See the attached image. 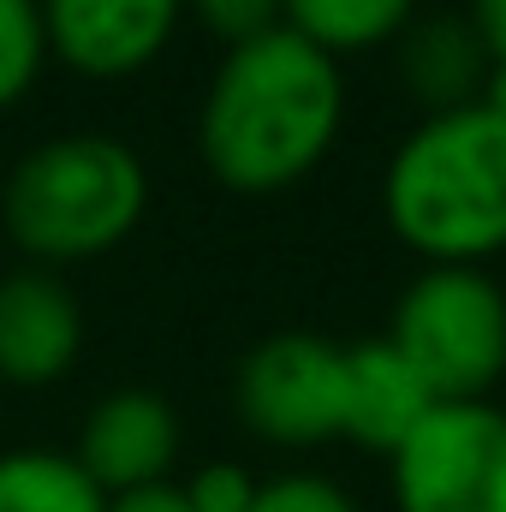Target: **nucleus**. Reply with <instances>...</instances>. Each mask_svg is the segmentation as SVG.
<instances>
[{
	"label": "nucleus",
	"mask_w": 506,
	"mask_h": 512,
	"mask_svg": "<svg viewBox=\"0 0 506 512\" xmlns=\"http://www.w3.org/2000/svg\"><path fill=\"white\" fill-rule=\"evenodd\" d=\"M471 30L489 48V66H506V0H471Z\"/></svg>",
	"instance_id": "nucleus-18"
},
{
	"label": "nucleus",
	"mask_w": 506,
	"mask_h": 512,
	"mask_svg": "<svg viewBox=\"0 0 506 512\" xmlns=\"http://www.w3.org/2000/svg\"><path fill=\"white\" fill-rule=\"evenodd\" d=\"M387 471L399 512H506V411L489 399L435 405Z\"/></svg>",
	"instance_id": "nucleus-5"
},
{
	"label": "nucleus",
	"mask_w": 506,
	"mask_h": 512,
	"mask_svg": "<svg viewBox=\"0 0 506 512\" xmlns=\"http://www.w3.org/2000/svg\"><path fill=\"white\" fill-rule=\"evenodd\" d=\"M42 66H48L42 0H0V114L30 96Z\"/></svg>",
	"instance_id": "nucleus-14"
},
{
	"label": "nucleus",
	"mask_w": 506,
	"mask_h": 512,
	"mask_svg": "<svg viewBox=\"0 0 506 512\" xmlns=\"http://www.w3.org/2000/svg\"><path fill=\"white\" fill-rule=\"evenodd\" d=\"M489 48L465 12H417L399 36V78L423 102V114H453L483 102L489 90Z\"/></svg>",
	"instance_id": "nucleus-11"
},
{
	"label": "nucleus",
	"mask_w": 506,
	"mask_h": 512,
	"mask_svg": "<svg viewBox=\"0 0 506 512\" xmlns=\"http://www.w3.org/2000/svg\"><path fill=\"white\" fill-rule=\"evenodd\" d=\"M149 209L137 149L108 131H66L18 155L0 185V227L36 268L120 251Z\"/></svg>",
	"instance_id": "nucleus-3"
},
{
	"label": "nucleus",
	"mask_w": 506,
	"mask_h": 512,
	"mask_svg": "<svg viewBox=\"0 0 506 512\" xmlns=\"http://www.w3.org/2000/svg\"><path fill=\"white\" fill-rule=\"evenodd\" d=\"M185 12L203 30H215L227 48L256 42V36H268V30L286 24V0H185Z\"/></svg>",
	"instance_id": "nucleus-16"
},
{
	"label": "nucleus",
	"mask_w": 506,
	"mask_h": 512,
	"mask_svg": "<svg viewBox=\"0 0 506 512\" xmlns=\"http://www.w3.org/2000/svg\"><path fill=\"white\" fill-rule=\"evenodd\" d=\"M114 501L72 453L12 447L0 453V512H108Z\"/></svg>",
	"instance_id": "nucleus-12"
},
{
	"label": "nucleus",
	"mask_w": 506,
	"mask_h": 512,
	"mask_svg": "<svg viewBox=\"0 0 506 512\" xmlns=\"http://www.w3.org/2000/svg\"><path fill=\"white\" fill-rule=\"evenodd\" d=\"M387 227L429 262L483 268L506 251V120L483 102L423 114L381 173Z\"/></svg>",
	"instance_id": "nucleus-2"
},
{
	"label": "nucleus",
	"mask_w": 506,
	"mask_h": 512,
	"mask_svg": "<svg viewBox=\"0 0 506 512\" xmlns=\"http://www.w3.org/2000/svg\"><path fill=\"white\" fill-rule=\"evenodd\" d=\"M185 489V501L191 512H251L256 501V477L245 465H233V459H215V465H203L191 483H179Z\"/></svg>",
	"instance_id": "nucleus-17"
},
{
	"label": "nucleus",
	"mask_w": 506,
	"mask_h": 512,
	"mask_svg": "<svg viewBox=\"0 0 506 512\" xmlns=\"http://www.w3.org/2000/svg\"><path fill=\"white\" fill-rule=\"evenodd\" d=\"M72 459L96 477V489L108 501L114 495H137V489H155V483H167V471L179 459V417L149 387H114L84 417Z\"/></svg>",
	"instance_id": "nucleus-8"
},
{
	"label": "nucleus",
	"mask_w": 506,
	"mask_h": 512,
	"mask_svg": "<svg viewBox=\"0 0 506 512\" xmlns=\"http://www.w3.org/2000/svg\"><path fill=\"white\" fill-rule=\"evenodd\" d=\"M340 126H346L340 60L280 24L221 54L197 114V149L227 191L262 197L316 173L340 143Z\"/></svg>",
	"instance_id": "nucleus-1"
},
{
	"label": "nucleus",
	"mask_w": 506,
	"mask_h": 512,
	"mask_svg": "<svg viewBox=\"0 0 506 512\" xmlns=\"http://www.w3.org/2000/svg\"><path fill=\"white\" fill-rule=\"evenodd\" d=\"M411 18H417V0H286V30L334 60L405 36Z\"/></svg>",
	"instance_id": "nucleus-13"
},
{
	"label": "nucleus",
	"mask_w": 506,
	"mask_h": 512,
	"mask_svg": "<svg viewBox=\"0 0 506 512\" xmlns=\"http://www.w3.org/2000/svg\"><path fill=\"white\" fill-rule=\"evenodd\" d=\"M84 352L78 292L54 268H18L0 280V382L48 387Z\"/></svg>",
	"instance_id": "nucleus-9"
},
{
	"label": "nucleus",
	"mask_w": 506,
	"mask_h": 512,
	"mask_svg": "<svg viewBox=\"0 0 506 512\" xmlns=\"http://www.w3.org/2000/svg\"><path fill=\"white\" fill-rule=\"evenodd\" d=\"M387 340L441 405L489 399L506 376V286L489 268L429 262L399 292Z\"/></svg>",
	"instance_id": "nucleus-4"
},
{
	"label": "nucleus",
	"mask_w": 506,
	"mask_h": 512,
	"mask_svg": "<svg viewBox=\"0 0 506 512\" xmlns=\"http://www.w3.org/2000/svg\"><path fill=\"white\" fill-rule=\"evenodd\" d=\"M185 0H42L48 54L78 78H131L173 42Z\"/></svg>",
	"instance_id": "nucleus-7"
},
{
	"label": "nucleus",
	"mask_w": 506,
	"mask_h": 512,
	"mask_svg": "<svg viewBox=\"0 0 506 512\" xmlns=\"http://www.w3.org/2000/svg\"><path fill=\"white\" fill-rule=\"evenodd\" d=\"M340 376H346V346L322 334H268L239 364L233 405L262 441L316 447L340 435Z\"/></svg>",
	"instance_id": "nucleus-6"
},
{
	"label": "nucleus",
	"mask_w": 506,
	"mask_h": 512,
	"mask_svg": "<svg viewBox=\"0 0 506 512\" xmlns=\"http://www.w3.org/2000/svg\"><path fill=\"white\" fill-rule=\"evenodd\" d=\"M483 108H489V114H501V120H506V66H495V72H489V90H483Z\"/></svg>",
	"instance_id": "nucleus-20"
},
{
	"label": "nucleus",
	"mask_w": 506,
	"mask_h": 512,
	"mask_svg": "<svg viewBox=\"0 0 506 512\" xmlns=\"http://www.w3.org/2000/svg\"><path fill=\"white\" fill-rule=\"evenodd\" d=\"M251 512H358V501L322 471H286V477L256 483Z\"/></svg>",
	"instance_id": "nucleus-15"
},
{
	"label": "nucleus",
	"mask_w": 506,
	"mask_h": 512,
	"mask_svg": "<svg viewBox=\"0 0 506 512\" xmlns=\"http://www.w3.org/2000/svg\"><path fill=\"white\" fill-rule=\"evenodd\" d=\"M108 512H191L179 483H155V489H137V495H114Z\"/></svg>",
	"instance_id": "nucleus-19"
},
{
	"label": "nucleus",
	"mask_w": 506,
	"mask_h": 512,
	"mask_svg": "<svg viewBox=\"0 0 506 512\" xmlns=\"http://www.w3.org/2000/svg\"><path fill=\"white\" fill-rule=\"evenodd\" d=\"M441 399L423 387V376L393 352V340H358L346 346V376H340V435L358 441L364 453H399L411 429L435 411Z\"/></svg>",
	"instance_id": "nucleus-10"
}]
</instances>
